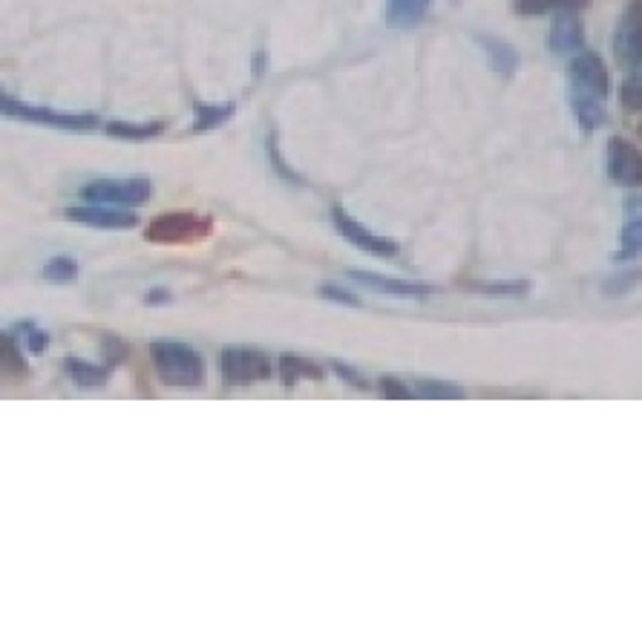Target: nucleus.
Wrapping results in <instances>:
<instances>
[{
  "mask_svg": "<svg viewBox=\"0 0 642 642\" xmlns=\"http://www.w3.org/2000/svg\"><path fill=\"white\" fill-rule=\"evenodd\" d=\"M150 360L165 386L176 389H199L205 386V357L182 340H153L150 343Z\"/></svg>",
  "mask_w": 642,
  "mask_h": 642,
  "instance_id": "nucleus-1",
  "label": "nucleus"
},
{
  "mask_svg": "<svg viewBox=\"0 0 642 642\" xmlns=\"http://www.w3.org/2000/svg\"><path fill=\"white\" fill-rule=\"evenodd\" d=\"M0 107L3 116L15 121H29V124H47L55 130H75V133H87L96 130L98 116L96 113H72V110H55V107H41V104H26L18 101L9 93L0 96Z\"/></svg>",
  "mask_w": 642,
  "mask_h": 642,
  "instance_id": "nucleus-2",
  "label": "nucleus"
},
{
  "mask_svg": "<svg viewBox=\"0 0 642 642\" xmlns=\"http://www.w3.org/2000/svg\"><path fill=\"white\" fill-rule=\"evenodd\" d=\"M214 234V219L211 216L191 214V211H176V214L156 216L144 239L150 245H196L202 239H208Z\"/></svg>",
  "mask_w": 642,
  "mask_h": 642,
  "instance_id": "nucleus-3",
  "label": "nucleus"
},
{
  "mask_svg": "<svg viewBox=\"0 0 642 642\" xmlns=\"http://www.w3.org/2000/svg\"><path fill=\"white\" fill-rule=\"evenodd\" d=\"M611 93V75L605 61L591 52L582 49L579 55H573L571 67H568V98L573 101H605Z\"/></svg>",
  "mask_w": 642,
  "mask_h": 642,
  "instance_id": "nucleus-4",
  "label": "nucleus"
},
{
  "mask_svg": "<svg viewBox=\"0 0 642 642\" xmlns=\"http://www.w3.org/2000/svg\"><path fill=\"white\" fill-rule=\"evenodd\" d=\"M219 369H222V381L228 386H251V383H262L274 378V360L251 346H228L219 355Z\"/></svg>",
  "mask_w": 642,
  "mask_h": 642,
  "instance_id": "nucleus-5",
  "label": "nucleus"
},
{
  "mask_svg": "<svg viewBox=\"0 0 642 642\" xmlns=\"http://www.w3.org/2000/svg\"><path fill=\"white\" fill-rule=\"evenodd\" d=\"M84 202H104V205H144L153 196V185L147 176H119V179H93L81 188Z\"/></svg>",
  "mask_w": 642,
  "mask_h": 642,
  "instance_id": "nucleus-6",
  "label": "nucleus"
},
{
  "mask_svg": "<svg viewBox=\"0 0 642 642\" xmlns=\"http://www.w3.org/2000/svg\"><path fill=\"white\" fill-rule=\"evenodd\" d=\"M332 225L334 231L346 242H352L357 251L369 254V257H381V260H395L401 254V245L398 239L383 237L375 234L372 228H366L363 222H357L355 216L349 211H343V205H332Z\"/></svg>",
  "mask_w": 642,
  "mask_h": 642,
  "instance_id": "nucleus-7",
  "label": "nucleus"
},
{
  "mask_svg": "<svg viewBox=\"0 0 642 642\" xmlns=\"http://www.w3.org/2000/svg\"><path fill=\"white\" fill-rule=\"evenodd\" d=\"M614 58L622 70L642 67V0H628L614 29Z\"/></svg>",
  "mask_w": 642,
  "mask_h": 642,
  "instance_id": "nucleus-8",
  "label": "nucleus"
},
{
  "mask_svg": "<svg viewBox=\"0 0 642 642\" xmlns=\"http://www.w3.org/2000/svg\"><path fill=\"white\" fill-rule=\"evenodd\" d=\"M608 179L622 188H642V150L628 139H611L605 147Z\"/></svg>",
  "mask_w": 642,
  "mask_h": 642,
  "instance_id": "nucleus-9",
  "label": "nucleus"
},
{
  "mask_svg": "<svg viewBox=\"0 0 642 642\" xmlns=\"http://www.w3.org/2000/svg\"><path fill=\"white\" fill-rule=\"evenodd\" d=\"M67 219L90 228H104V231H127L139 225V214L124 208V205H104V202H81L67 211Z\"/></svg>",
  "mask_w": 642,
  "mask_h": 642,
  "instance_id": "nucleus-10",
  "label": "nucleus"
},
{
  "mask_svg": "<svg viewBox=\"0 0 642 642\" xmlns=\"http://www.w3.org/2000/svg\"><path fill=\"white\" fill-rule=\"evenodd\" d=\"M346 277H349L352 283H357V286L366 288V291L389 294V297H412V300H421V297H432V294H438V286H429V283H421V280L389 277V274L363 271V268H352Z\"/></svg>",
  "mask_w": 642,
  "mask_h": 642,
  "instance_id": "nucleus-11",
  "label": "nucleus"
},
{
  "mask_svg": "<svg viewBox=\"0 0 642 642\" xmlns=\"http://www.w3.org/2000/svg\"><path fill=\"white\" fill-rule=\"evenodd\" d=\"M547 49L553 55H579L585 49V26L576 12H559L547 32Z\"/></svg>",
  "mask_w": 642,
  "mask_h": 642,
  "instance_id": "nucleus-12",
  "label": "nucleus"
},
{
  "mask_svg": "<svg viewBox=\"0 0 642 642\" xmlns=\"http://www.w3.org/2000/svg\"><path fill=\"white\" fill-rule=\"evenodd\" d=\"M622 231H619V251L614 260H634L642 254V196H628L622 208Z\"/></svg>",
  "mask_w": 642,
  "mask_h": 642,
  "instance_id": "nucleus-13",
  "label": "nucleus"
},
{
  "mask_svg": "<svg viewBox=\"0 0 642 642\" xmlns=\"http://www.w3.org/2000/svg\"><path fill=\"white\" fill-rule=\"evenodd\" d=\"M478 47L484 49V55H487V64H490V70L501 75V78H513L519 67H522V55H519V49L513 47V44H507V41H501L496 35H478L476 38Z\"/></svg>",
  "mask_w": 642,
  "mask_h": 642,
  "instance_id": "nucleus-14",
  "label": "nucleus"
},
{
  "mask_svg": "<svg viewBox=\"0 0 642 642\" xmlns=\"http://www.w3.org/2000/svg\"><path fill=\"white\" fill-rule=\"evenodd\" d=\"M277 378L286 389H294L300 381H323L326 369L320 363L309 360V357L280 355L277 357Z\"/></svg>",
  "mask_w": 642,
  "mask_h": 642,
  "instance_id": "nucleus-15",
  "label": "nucleus"
},
{
  "mask_svg": "<svg viewBox=\"0 0 642 642\" xmlns=\"http://www.w3.org/2000/svg\"><path fill=\"white\" fill-rule=\"evenodd\" d=\"M64 372L78 389H96L104 386L113 375V366L107 363H90V360H81V357H67L64 360Z\"/></svg>",
  "mask_w": 642,
  "mask_h": 642,
  "instance_id": "nucleus-16",
  "label": "nucleus"
},
{
  "mask_svg": "<svg viewBox=\"0 0 642 642\" xmlns=\"http://www.w3.org/2000/svg\"><path fill=\"white\" fill-rule=\"evenodd\" d=\"M432 0H386V24L392 29H415L427 18Z\"/></svg>",
  "mask_w": 642,
  "mask_h": 642,
  "instance_id": "nucleus-17",
  "label": "nucleus"
},
{
  "mask_svg": "<svg viewBox=\"0 0 642 642\" xmlns=\"http://www.w3.org/2000/svg\"><path fill=\"white\" fill-rule=\"evenodd\" d=\"M234 113H237V104H234V101H225V104H202V101H196V104H193L191 133L193 136L211 133V130H216V127H222V124H228V121L234 119Z\"/></svg>",
  "mask_w": 642,
  "mask_h": 642,
  "instance_id": "nucleus-18",
  "label": "nucleus"
},
{
  "mask_svg": "<svg viewBox=\"0 0 642 642\" xmlns=\"http://www.w3.org/2000/svg\"><path fill=\"white\" fill-rule=\"evenodd\" d=\"M461 288L490 297H524L533 291V283L527 277H499V280H464Z\"/></svg>",
  "mask_w": 642,
  "mask_h": 642,
  "instance_id": "nucleus-19",
  "label": "nucleus"
},
{
  "mask_svg": "<svg viewBox=\"0 0 642 642\" xmlns=\"http://www.w3.org/2000/svg\"><path fill=\"white\" fill-rule=\"evenodd\" d=\"M104 130L107 136L121 142H150L165 133V124L162 121H110Z\"/></svg>",
  "mask_w": 642,
  "mask_h": 642,
  "instance_id": "nucleus-20",
  "label": "nucleus"
},
{
  "mask_svg": "<svg viewBox=\"0 0 642 642\" xmlns=\"http://www.w3.org/2000/svg\"><path fill=\"white\" fill-rule=\"evenodd\" d=\"M588 6H591V0H513V9L524 18L559 15V12H582Z\"/></svg>",
  "mask_w": 642,
  "mask_h": 642,
  "instance_id": "nucleus-21",
  "label": "nucleus"
},
{
  "mask_svg": "<svg viewBox=\"0 0 642 642\" xmlns=\"http://www.w3.org/2000/svg\"><path fill=\"white\" fill-rule=\"evenodd\" d=\"M573 116L582 133H596L605 121H608V110L605 101H573Z\"/></svg>",
  "mask_w": 642,
  "mask_h": 642,
  "instance_id": "nucleus-22",
  "label": "nucleus"
},
{
  "mask_svg": "<svg viewBox=\"0 0 642 642\" xmlns=\"http://www.w3.org/2000/svg\"><path fill=\"white\" fill-rule=\"evenodd\" d=\"M21 340L15 332H3V346H0V357H3V369L15 378H26L29 375V366H26V357L21 355Z\"/></svg>",
  "mask_w": 642,
  "mask_h": 642,
  "instance_id": "nucleus-23",
  "label": "nucleus"
},
{
  "mask_svg": "<svg viewBox=\"0 0 642 642\" xmlns=\"http://www.w3.org/2000/svg\"><path fill=\"white\" fill-rule=\"evenodd\" d=\"M78 274H81V265H78V260L70 257V254H55V257L44 265V280L58 283V286L75 283Z\"/></svg>",
  "mask_w": 642,
  "mask_h": 642,
  "instance_id": "nucleus-24",
  "label": "nucleus"
},
{
  "mask_svg": "<svg viewBox=\"0 0 642 642\" xmlns=\"http://www.w3.org/2000/svg\"><path fill=\"white\" fill-rule=\"evenodd\" d=\"M15 334H18V340L24 343V349L29 355H44L49 349V343H52L49 332L38 326V320H21L15 326Z\"/></svg>",
  "mask_w": 642,
  "mask_h": 642,
  "instance_id": "nucleus-25",
  "label": "nucleus"
},
{
  "mask_svg": "<svg viewBox=\"0 0 642 642\" xmlns=\"http://www.w3.org/2000/svg\"><path fill=\"white\" fill-rule=\"evenodd\" d=\"M412 392H415V398H424V401H458V398H464V389L447 381H415Z\"/></svg>",
  "mask_w": 642,
  "mask_h": 642,
  "instance_id": "nucleus-26",
  "label": "nucleus"
},
{
  "mask_svg": "<svg viewBox=\"0 0 642 642\" xmlns=\"http://www.w3.org/2000/svg\"><path fill=\"white\" fill-rule=\"evenodd\" d=\"M640 283H642V271L640 268H631V271H622V274H614V277H605V283H602V294H608V297H622V294L634 291Z\"/></svg>",
  "mask_w": 642,
  "mask_h": 642,
  "instance_id": "nucleus-27",
  "label": "nucleus"
},
{
  "mask_svg": "<svg viewBox=\"0 0 642 642\" xmlns=\"http://www.w3.org/2000/svg\"><path fill=\"white\" fill-rule=\"evenodd\" d=\"M619 101L625 110L642 113V70H634L619 87Z\"/></svg>",
  "mask_w": 642,
  "mask_h": 642,
  "instance_id": "nucleus-28",
  "label": "nucleus"
},
{
  "mask_svg": "<svg viewBox=\"0 0 642 642\" xmlns=\"http://www.w3.org/2000/svg\"><path fill=\"white\" fill-rule=\"evenodd\" d=\"M268 159H271V167L286 179V182H291V185H303V176L294 170V167H288V162L283 159V153H280V144H277V136H268Z\"/></svg>",
  "mask_w": 642,
  "mask_h": 642,
  "instance_id": "nucleus-29",
  "label": "nucleus"
},
{
  "mask_svg": "<svg viewBox=\"0 0 642 642\" xmlns=\"http://www.w3.org/2000/svg\"><path fill=\"white\" fill-rule=\"evenodd\" d=\"M104 346H101V352H104V363L107 366H121L124 360H127V355H130V349H127V343L121 340V337H116V334H104V340H101Z\"/></svg>",
  "mask_w": 642,
  "mask_h": 642,
  "instance_id": "nucleus-30",
  "label": "nucleus"
},
{
  "mask_svg": "<svg viewBox=\"0 0 642 642\" xmlns=\"http://www.w3.org/2000/svg\"><path fill=\"white\" fill-rule=\"evenodd\" d=\"M329 369H332L334 375L340 378V381H346L349 386H355V389H360V392H366L372 383H369V378L366 375H360L352 363H343V360H329Z\"/></svg>",
  "mask_w": 642,
  "mask_h": 642,
  "instance_id": "nucleus-31",
  "label": "nucleus"
},
{
  "mask_svg": "<svg viewBox=\"0 0 642 642\" xmlns=\"http://www.w3.org/2000/svg\"><path fill=\"white\" fill-rule=\"evenodd\" d=\"M320 294L329 300V303H337V306H349V309H363V300L352 294V291H346L343 286H334V283H326V286H320Z\"/></svg>",
  "mask_w": 642,
  "mask_h": 642,
  "instance_id": "nucleus-32",
  "label": "nucleus"
},
{
  "mask_svg": "<svg viewBox=\"0 0 642 642\" xmlns=\"http://www.w3.org/2000/svg\"><path fill=\"white\" fill-rule=\"evenodd\" d=\"M375 386H378L381 398H392V401H409L415 395L406 383H401L398 378H389V375H381Z\"/></svg>",
  "mask_w": 642,
  "mask_h": 642,
  "instance_id": "nucleus-33",
  "label": "nucleus"
},
{
  "mask_svg": "<svg viewBox=\"0 0 642 642\" xmlns=\"http://www.w3.org/2000/svg\"><path fill=\"white\" fill-rule=\"evenodd\" d=\"M170 303H173V291L165 286L150 288V291L144 294V306H150V309H156V306H170Z\"/></svg>",
  "mask_w": 642,
  "mask_h": 642,
  "instance_id": "nucleus-34",
  "label": "nucleus"
},
{
  "mask_svg": "<svg viewBox=\"0 0 642 642\" xmlns=\"http://www.w3.org/2000/svg\"><path fill=\"white\" fill-rule=\"evenodd\" d=\"M262 72H265V52L257 55V75H262Z\"/></svg>",
  "mask_w": 642,
  "mask_h": 642,
  "instance_id": "nucleus-35",
  "label": "nucleus"
},
{
  "mask_svg": "<svg viewBox=\"0 0 642 642\" xmlns=\"http://www.w3.org/2000/svg\"><path fill=\"white\" fill-rule=\"evenodd\" d=\"M637 133H640V139H642V124H640V127H637Z\"/></svg>",
  "mask_w": 642,
  "mask_h": 642,
  "instance_id": "nucleus-36",
  "label": "nucleus"
}]
</instances>
